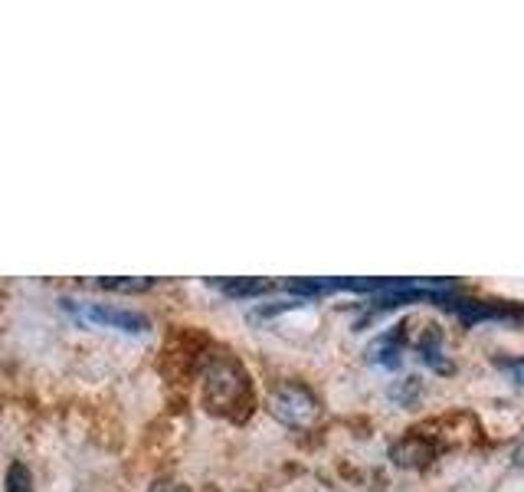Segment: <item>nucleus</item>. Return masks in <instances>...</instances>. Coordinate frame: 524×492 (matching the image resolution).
Here are the masks:
<instances>
[{
	"label": "nucleus",
	"mask_w": 524,
	"mask_h": 492,
	"mask_svg": "<svg viewBox=\"0 0 524 492\" xmlns=\"http://www.w3.org/2000/svg\"><path fill=\"white\" fill-rule=\"evenodd\" d=\"M86 319L99 322V325H112V328H122V332H145L148 319L141 312H131V309H112V306H86Z\"/></svg>",
	"instance_id": "5"
},
{
	"label": "nucleus",
	"mask_w": 524,
	"mask_h": 492,
	"mask_svg": "<svg viewBox=\"0 0 524 492\" xmlns=\"http://www.w3.org/2000/svg\"><path fill=\"white\" fill-rule=\"evenodd\" d=\"M151 492H190L184 483H171V479H164V483H154Z\"/></svg>",
	"instance_id": "9"
},
{
	"label": "nucleus",
	"mask_w": 524,
	"mask_h": 492,
	"mask_svg": "<svg viewBox=\"0 0 524 492\" xmlns=\"http://www.w3.org/2000/svg\"><path fill=\"white\" fill-rule=\"evenodd\" d=\"M7 492H33V479L23 463H14L7 470Z\"/></svg>",
	"instance_id": "6"
},
{
	"label": "nucleus",
	"mask_w": 524,
	"mask_h": 492,
	"mask_svg": "<svg viewBox=\"0 0 524 492\" xmlns=\"http://www.w3.org/2000/svg\"><path fill=\"white\" fill-rule=\"evenodd\" d=\"M200 371H204V397L213 414H226L230 420H246L253 414L256 407L253 388H249L243 365L230 351H226V355L204 358Z\"/></svg>",
	"instance_id": "1"
},
{
	"label": "nucleus",
	"mask_w": 524,
	"mask_h": 492,
	"mask_svg": "<svg viewBox=\"0 0 524 492\" xmlns=\"http://www.w3.org/2000/svg\"><path fill=\"white\" fill-rule=\"evenodd\" d=\"M269 407H272V414H276L279 420H285V424H292V427L315 424L318 414H321L318 397L299 381H282L279 388L272 391Z\"/></svg>",
	"instance_id": "2"
},
{
	"label": "nucleus",
	"mask_w": 524,
	"mask_h": 492,
	"mask_svg": "<svg viewBox=\"0 0 524 492\" xmlns=\"http://www.w3.org/2000/svg\"><path fill=\"white\" fill-rule=\"evenodd\" d=\"M452 309H456L466 322H485V319H495V322H515L524 319V312L511 309L508 302H482V299H446ZM443 302V306H446Z\"/></svg>",
	"instance_id": "4"
},
{
	"label": "nucleus",
	"mask_w": 524,
	"mask_h": 492,
	"mask_svg": "<svg viewBox=\"0 0 524 492\" xmlns=\"http://www.w3.org/2000/svg\"><path fill=\"white\" fill-rule=\"evenodd\" d=\"M511 460H515V470H524V443L515 450V456H511Z\"/></svg>",
	"instance_id": "10"
},
{
	"label": "nucleus",
	"mask_w": 524,
	"mask_h": 492,
	"mask_svg": "<svg viewBox=\"0 0 524 492\" xmlns=\"http://www.w3.org/2000/svg\"><path fill=\"white\" fill-rule=\"evenodd\" d=\"M102 289H125V292H135V289H151V279H99Z\"/></svg>",
	"instance_id": "8"
},
{
	"label": "nucleus",
	"mask_w": 524,
	"mask_h": 492,
	"mask_svg": "<svg viewBox=\"0 0 524 492\" xmlns=\"http://www.w3.org/2000/svg\"><path fill=\"white\" fill-rule=\"evenodd\" d=\"M439 453V443L423 430H410L407 437H400L390 447V460L403 466V470H420V466H430Z\"/></svg>",
	"instance_id": "3"
},
{
	"label": "nucleus",
	"mask_w": 524,
	"mask_h": 492,
	"mask_svg": "<svg viewBox=\"0 0 524 492\" xmlns=\"http://www.w3.org/2000/svg\"><path fill=\"white\" fill-rule=\"evenodd\" d=\"M220 289L226 296H253V292L266 289V283L262 279H233V283H220Z\"/></svg>",
	"instance_id": "7"
}]
</instances>
